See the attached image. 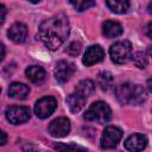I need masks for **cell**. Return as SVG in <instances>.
<instances>
[{"instance_id": "484cf974", "label": "cell", "mask_w": 152, "mask_h": 152, "mask_svg": "<svg viewBox=\"0 0 152 152\" xmlns=\"http://www.w3.org/2000/svg\"><path fill=\"white\" fill-rule=\"evenodd\" d=\"M4 57H5V46L2 43H0V62L4 59Z\"/></svg>"}, {"instance_id": "83f0119b", "label": "cell", "mask_w": 152, "mask_h": 152, "mask_svg": "<svg viewBox=\"0 0 152 152\" xmlns=\"http://www.w3.org/2000/svg\"><path fill=\"white\" fill-rule=\"evenodd\" d=\"M0 91H1V89H0Z\"/></svg>"}, {"instance_id": "7402d4cb", "label": "cell", "mask_w": 152, "mask_h": 152, "mask_svg": "<svg viewBox=\"0 0 152 152\" xmlns=\"http://www.w3.org/2000/svg\"><path fill=\"white\" fill-rule=\"evenodd\" d=\"M132 57H133V61H134V63H135V65H137L138 68L142 69V68L146 66V64H147V57H146V55H145L144 52L139 51V52H137V53H135L134 56H132Z\"/></svg>"}, {"instance_id": "ba28073f", "label": "cell", "mask_w": 152, "mask_h": 152, "mask_svg": "<svg viewBox=\"0 0 152 152\" xmlns=\"http://www.w3.org/2000/svg\"><path fill=\"white\" fill-rule=\"evenodd\" d=\"M70 121L69 119L64 118V116H61V118H57L55 120H52L49 125V133L51 137L53 138H63L65 135L69 134L70 132Z\"/></svg>"}, {"instance_id": "3957f363", "label": "cell", "mask_w": 152, "mask_h": 152, "mask_svg": "<svg viewBox=\"0 0 152 152\" xmlns=\"http://www.w3.org/2000/svg\"><path fill=\"white\" fill-rule=\"evenodd\" d=\"M83 118L88 121L104 124L110 120L112 118V109L110 107L103 101H96L86 110Z\"/></svg>"}, {"instance_id": "5bb4252c", "label": "cell", "mask_w": 152, "mask_h": 152, "mask_svg": "<svg viewBox=\"0 0 152 152\" xmlns=\"http://www.w3.org/2000/svg\"><path fill=\"white\" fill-rule=\"evenodd\" d=\"M103 34L107 38H116L119 36H121L122 33V26L120 23L115 21V20H107L103 24Z\"/></svg>"}, {"instance_id": "8fae6325", "label": "cell", "mask_w": 152, "mask_h": 152, "mask_svg": "<svg viewBox=\"0 0 152 152\" xmlns=\"http://www.w3.org/2000/svg\"><path fill=\"white\" fill-rule=\"evenodd\" d=\"M124 145H125V148L129 152H141L147 145V139L142 134L134 133L125 140Z\"/></svg>"}, {"instance_id": "52a82bcc", "label": "cell", "mask_w": 152, "mask_h": 152, "mask_svg": "<svg viewBox=\"0 0 152 152\" xmlns=\"http://www.w3.org/2000/svg\"><path fill=\"white\" fill-rule=\"evenodd\" d=\"M57 107V101L52 96H45L39 99L34 104V113L38 118L45 119L50 116Z\"/></svg>"}, {"instance_id": "7a4b0ae2", "label": "cell", "mask_w": 152, "mask_h": 152, "mask_svg": "<svg viewBox=\"0 0 152 152\" xmlns=\"http://www.w3.org/2000/svg\"><path fill=\"white\" fill-rule=\"evenodd\" d=\"M115 94L122 104H140L147 99V93L142 86L129 82L118 86Z\"/></svg>"}, {"instance_id": "277c9868", "label": "cell", "mask_w": 152, "mask_h": 152, "mask_svg": "<svg viewBox=\"0 0 152 152\" xmlns=\"http://www.w3.org/2000/svg\"><path fill=\"white\" fill-rule=\"evenodd\" d=\"M110 58L116 64H125L132 58V45L128 40L114 43L109 49Z\"/></svg>"}, {"instance_id": "cb8c5ba5", "label": "cell", "mask_w": 152, "mask_h": 152, "mask_svg": "<svg viewBox=\"0 0 152 152\" xmlns=\"http://www.w3.org/2000/svg\"><path fill=\"white\" fill-rule=\"evenodd\" d=\"M6 7L2 5V4H0V25L1 24H4V21H5V18H6Z\"/></svg>"}, {"instance_id": "4316f807", "label": "cell", "mask_w": 152, "mask_h": 152, "mask_svg": "<svg viewBox=\"0 0 152 152\" xmlns=\"http://www.w3.org/2000/svg\"><path fill=\"white\" fill-rule=\"evenodd\" d=\"M146 28H147V36H148V37L151 38V37H152V36L150 34V28H151V23H148V25H147V27H146Z\"/></svg>"}, {"instance_id": "9a60e30c", "label": "cell", "mask_w": 152, "mask_h": 152, "mask_svg": "<svg viewBox=\"0 0 152 152\" xmlns=\"http://www.w3.org/2000/svg\"><path fill=\"white\" fill-rule=\"evenodd\" d=\"M26 77L32 82V83H42L45 80V70L39 66V65H31L25 70Z\"/></svg>"}, {"instance_id": "44dd1931", "label": "cell", "mask_w": 152, "mask_h": 152, "mask_svg": "<svg viewBox=\"0 0 152 152\" xmlns=\"http://www.w3.org/2000/svg\"><path fill=\"white\" fill-rule=\"evenodd\" d=\"M70 5H72L77 11L82 12L84 10H88L89 7L95 6V1H82V0H76V1H69Z\"/></svg>"}, {"instance_id": "9c48e42d", "label": "cell", "mask_w": 152, "mask_h": 152, "mask_svg": "<svg viewBox=\"0 0 152 152\" xmlns=\"http://www.w3.org/2000/svg\"><path fill=\"white\" fill-rule=\"evenodd\" d=\"M76 68L75 64L68 61H59L56 64L55 68V78L58 83L63 84L70 80V77L74 75Z\"/></svg>"}, {"instance_id": "6da1fadb", "label": "cell", "mask_w": 152, "mask_h": 152, "mask_svg": "<svg viewBox=\"0 0 152 152\" xmlns=\"http://www.w3.org/2000/svg\"><path fill=\"white\" fill-rule=\"evenodd\" d=\"M70 32V24L64 14H57L43 20L38 28L39 40L50 50L59 48Z\"/></svg>"}, {"instance_id": "d4e9b609", "label": "cell", "mask_w": 152, "mask_h": 152, "mask_svg": "<svg viewBox=\"0 0 152 152\" xmlns=\"http://www.w3.org/2000/svg\"><path fill=\"white\" fill-rule=\"evenodd\" d=\"M6 142H7V134L2 129H0V145H5Z\"/></svg>"}, {"instance_id": "30bf717a", "label": "cell", "mask_w": 152, "mask_h": 152, "mask_svg": "<svg viewBox=\"0 0 152 152\" xmlns=\"http://www.w3.org/2000/svg\"><path fill=\"white\" fill-rule=\"evenodd\" d=\"M104 57V51L100 45H90L83 56V64L87 66L94 65L99 62H101Z\"/></svg>"}, {"instance_id": "e0dca14e", "label": "cell", "mask_w": 152, "mask_h": 152, "mask_svg": "<svg viewBox=\"0 0 152 152\" xmlns=\"http://www.w3.org/2000/svg\"><path fill=\"white\" fill-rule=\"evenodd\" d=\"M94 90H95V82L94 81H91V80H82L81 82H78L75 93H77L82 97L87 99L94 93Z\"/></svg>"}, {"instance_id": "d6986e66", "label": "cell", "mask_w": 152, "mask_h": 152, "mask_svg": "<svg viewBox=\"0 0 152 152\" xmlns=\"http://www.w3.org/2000/svg\"><path fill=\"white\" fill-rule=\"evenodd\" d=\"M55 148L58 152H87L86 147H83L78 144H75V142H69V144L58 142L55 145Z\"/></svg>"}, {"instance_id": "4fadbf2b", "label": "cell", "mask_w": 152, "mask_h": 152, "mask_svg": "<svg viewBox=\"0 0 152 152\" xmlns=\"http://www.w3.org/2000/svg\"><path fill=\"white\" fill-rule=\"evenodd\" d=\"M28 94H30L28 86L20 82H13L8 88V95L15 100H24L27 97Z\"/></svg>"}, {"instance_id": "603a6c76", "label": "cell", "mask_w": 152, "mask_h": 152, "mask_svg": "<svg viewBox=\"0 0 152 152\" xmlns=\"http://www.w3.org/2000/svg\"><path fill=\"white\" fill-rule=\"evenodd\" d=\"M66 51H68V53H69L70 56H77V55L81 52V44H80V43H76V42H72V43L68 46Z\"/></svg>"}, {"instance_id": "5b68a950", "label": "cell", "mask_w": 152, "mask_h": 152, "mask_svg": "<svg viewBox=\"0 0 152 152\" xmlns=\"http://www.w3.org/2000/svg\"><path fill=\"white\" fill-rule=\"evenodd\" d=\"M122 138V131L119 127L115 126H108L104 128L101 140H100V145L102 148L104 150H109V148H114L116 147V145L119 144V141Z\"/></svg>"}, {"instance_id": "ffe728a7", "label": "cell", "mask_w": 152, "mask_h": 152, "mask_svg": "<svg viewBox=\"0 0 152 152\" xmlns=\"http://www.w3.org/2000/svg\"><path fill=\"white\" fill-rule=\"evenodd\" d=\"M97 84L102 90H108L113 84V76L108 71L100 72L97 76Z\"/></svg>"}, {"instance_id": "ac0fdd59", "label": "cell", "mask_w": 152, "mask_h": 152, "mask_svg": "<svg viewBox=\"0 0 152 152\" xmlns=\"http://www.w3.org/2000/svg\"><path fill=\"white\" fill-rule=\"evenodd\" d=\"M106 5L109 7L112 12L118 13V14L126 13L127 10L129 8V2L126 0H109L106 2Z\"/></svg>"}, {"instance_id": "2e32d148", "label": "cell", "mask_w": 152, "mask_h": 152, "mask_svg": "<svg viewBox=\"0 0 152 152\" xmlns=\"http://www.w3.org/2000/svg\"><path fill=\"white\" fill-rule=\"evenodd\" d=\"M86 100L84 97H82L81 95H78L77 93H72L70 95H68L66 97V103L69 106V109L72 112V113H77L80 112L84 104H86Z\"/></svg>"}, {"instance_id": "8992f818", "label": "cell", "mask_w": 152, "mask_h": 152, "mask_svg": "<svg viewBox=\"0 0 152 152\" xmlns=\"http://www.w3.org/2000/svg\"><path fill=\"white\" fill-rule=\"evenodd\" d=\"M6 119L13 124V125H19V124H24L30 119V109L28 107L25 106H11L6 109L5 112Z\"/></svg>"}, {"instance_id": "7c38bea8", "label": "cell", "mask_w": 152, "mask_h": 152, "mask_svg": "<svg viewBox=\"0 0 152 152\" xmlns=\"http://www.w3.org/2000/svg\"><path fill=\"white\" fill-rule=\"evenodd\" d=\"M7 36L14 43H23L27 37V27L23 23H14L7 31Z\"/></svg>"}]
</instances>
